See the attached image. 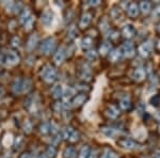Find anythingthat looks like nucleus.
Wrapping results in <instances>:
<instances>
[{"label":"nucleus","instance_id":"20e7f679","mask_svg":"<svg viewBox=\"0 0 160 158\" xmlns=\"http://www.w3.org/2000/svg\"><path fill=\"white\" fill-rule=\"evenodd\" d=\"M25 107L31 113H35L38 109V102L35 95H29L25 100Z\"/></svg>","mask_w":160,"mask_h":158},{"label":"nucleus","instance_id":"4c0bfd02","mask_svg":"<svg viewBox=\"0 0 160 158\" xmlns=\"http://www.w3.org/2000/svg\"><path fill=\"white\" fill-rule=\"evenodd\" d=\"M22 128H24V131L26 134H30L31 131H32V123H31V121L26 120L24 122V126H22Z\"/></svg>","mask_w":160,"mask_h":158},{"label":"nucleus","instance_id":"412c9836","mask_svg":"<svg viewBox=\"0 0 160 158\" xmlns=\"http://www.w3.org/2000/svg\"><path fill=\"white\" fill-rule=\"evenodd\" d=\"M139 9H140V12H142L143 14L148 15L152 12V3L149 1H141L139 3Z\"/></svg>","mask_w":160,"mask_h":158},{"label":"nucleus","instance_id":"393cba45","mask_svg":"<svg viewBox=\"0 0 160 158\" xmlns=\"http://www.w3.org/2000/svg\"><path fill=\"white\" fill-rule=\"evenodd\" d=\"M75 131L76 130H75L73 127H71V126H66V127L63 129V131H62V138L65 139V140H68L69 141V139L72 138V136L74 135Z\"/></svg>","mask_w":160,"mask_h":158},{"label":"nucleus","instance_id":"7ed1b4c3","mask_svg":"<svg viewBox=\"0 0 160 158\" xmlns=\"http://www.w3.org/2000/svg\"><path fill=\"white\" fill-rule=\"evenodd\" d=\"M56 46V40L53 38H47L43 41L40 46V50L43 55H50L51 51H53Z\"/></svg>","mask_w":160,"mask_h":158},{"label":"nucleus","instance_id":"49530a36","mask_svg":"<svg viewBox=\"0 0 160 158\" xmlns=\"http://www.w3.org/2000/svg\"><path fill=\"white\" fill-rule=\"evenodd\" d=\"M18 158H33V156H32V154H31L30 152H24V153H22V154L19 155Z\"/></svg>","mask_w":160,"mask_h":158},{"label":"nucleus","instance_id":"603ef678","mask_svg":"<svg viewBox=\"0 0 160 158\" xmlns=\"http://www.w3.org/2000/svg\"><path fill=\"white\" fill-rule=\"evenodd\" d=\"M158 129H159V133H160V123H159V126H158Z\"/></svg>","mask_w":160,"mask_h":158},{"label":"nucleus","instance_id":"4be33fe9","mask_svg":"<svg viewBox=\"0 0 160 158\" xmlns=\"http://www.w3.org/2000/svg\"><path fill=\"white\" fill-rule=\"evenodd\" d=\"M110 16L113 20H118L122 17V11H121V8L114 6L111 9L110 11Z\"/></svg>","mask_w":160,"mask_h":158},{"label":"nucleus","instance_id":"9b49d317","mask_svg":"<svg viewBox=\"0 0 160 158\" xmlns=\"http://www.w3.org/2000/svg\"><path fill=\"white\" fill-rule=\"evenodd\" d=\"M87 99H88V95L86 93H79V94L75 95L72 98V106L73 107H80V106H82L87 102Z\"/></svg>","mask_w":160,"mask_h":158},{"label":"nucleus","instance_id":"72a5a7b5","mask_svg":"<svg viewBox=\"0 0 160 158\" xmlns=\"http://www.w3.org/2000/svg\"><path fill=\"white\" fill-rule=\"evenodd\" d=\"M74 89L73 88H71V87H68V88H66L65 90H63V96L62 97H64L65 99H69V98H72V97H74L73 95H74Z\"/></svg>","mask_w":160,"mask_h":158},{"label":"nucleus","instance_id":"f8f14e48","mask_svg":"<svg viewBox=\"0 0 160 158\" xmlns=\"http://www.w3.org/2000/svg\"><path fill=\"white\" fill-rule=\"evenodd\" d=\"M65 56H66L65 49L63 47L59 48L58 50L56 51L55 56H53V62H55L56 65H60V64L63 63V61L65 60Z\"/></svg>","mask_w":160,"mask_h":158},{"label":"nucleus","instance_id":"09e8293b","mask_svg":"<svg viewBox=\"0 0 160 158\" xmlns=\"http://www.w3.org/2000/svg\"><path fill=\"white\" fill-rule=\"evenodd\" d=\"M155 49H156L157 51H160V38L157 41V43L155 44Z\"/></svg>","mask_w":160,"mask_h":158},{"label":"nucleus","instance_id":"de8ad7c7","mask_svg":"<svg viewBox=\"0 0 160 158\" xmlns=\"http://www.w3.org/2000/svg\"><path fill=\"white\" fill-rule=\"evenodd\" d=\"M89 4L92 7H96V6H98V4H100V1L99 0H95V1L91 0V1H89Z\"/></svg>","mask_w":160,"mask_h":158},{"label":"nucleus","instance_id":"6ab92c4d","mask_svg":"<svg viewBox=\"0 0 160 158\" xmlns=\"http://www.w3.org/2000/svg\"><path fill=\"white\" fill-rule=\"evenodd\" d=\"M38 44V34H32V35H30L29 38H28V42H27V44H26V48H27V50L32 51L33 49L37 47Z\"/></svg>","mask_w":160,"mask_h":158},{"label":"nucleus","instance_id":"b1692460","mask_svg":"<svg viewBox=\"0 0 160 158\" xmlns=\"http://www.w3.org/2000/svg\"><path fill=\"white\" fill-rule=\"evenodd\" d=\"M52 96L53 98H56V99H60V98L63 96V88H62V85L58 84V85H55V87L52 88Z\"/></svg>","mask_w":160,"mask_h":158},{"label":"nucleus","instance_id":"5701e85b","mask_svg":"<svg viewBox=\"0 0 160 158\" xmlns=\"http://www.w3.org/2000/svg\"><path fill=\"white\" fill-rule=\"evenodd\" d=\"M110 51H111V43L110 42H105L100 45L99 54L102 56H108Z\"/></svg>","mask_w":160,"mask_h":158},{"label":"nucleus","instance_id":"1a4fd4ad","mask_svg":"<svg viewBox=\"0 0 160 158\" xmlns=\"http://www.w3.org/2000/svg\"><path fill=\"white\" fill-rule=\"evenodd\" d=\"M137 31L135 29V27L131 25H125L121 30V34L123 35L126 40H131L132 38L136 37Z\"/></svg>","mask_w":160,"mask_h":158},{"label":"nucleus","instance_id":"6e6552de","mask_svg":"<svg viewBox=\"0 0 160 158\" xmlns=\"http://www.w3.org/2000/svg\"><path fill=\"white\" fill-rule=\"evenodd\" d=\"M122 53H123V56L127 57V58H132V57H135L136 55V46L131 42L124 43V45L122 47Z\"/></svg>","mask_w":160,"mask_h":158},{"label":"nucleus","instance_id":"37998d69","mask_svg":"<svg viewBox=\"0 0 160 158\" xmlns=\"http://www.w3.org/2000/svg\"><path fill=\"white\" fill-rule=\"evenodd\" d=\"M22 142H24V138H22V136L17 137V138L15 139V149L18 150L19 147H20V145H22Z\"/></svg>","mask_w":160,"mask_h":158},{"label":"nucleus","instance_id":"a18cd8bd","mask_svg":"<svg viewBox=\"0 0 160 158\" xmlns=\"http://www.w3.org/2000/svg\"><path fill=\"white\" fill-rule=\"evenodd\" d=\"M22 8V3L20 2H17V3H14V13H19L20 12V9Z\"/></svg>","mask_w":160,"mask_h":158},{"label":"nucleus","instance_id":"c756f323","mask_svg":"<svg viewBox=\"0 0 160 158\" xmlns=\"http://www.w3.org/2000/svg\"><path fill=\"white\" fill-rule=\"evenodd\" d=\"M46 156L47 158H55L57 156V147L55 145H49L46 150Z\"/></svg>","mask_w":160,"mask_h":158},{"label":"nucleus","instance_id":"a211bd4d","mask_svg":"<svg viewBox=\"0 0 160 158\" xmlns=\"http://www.w3.org/2000/svg\"><path fill=\"white\" fill-rule=\"evenodd\" d=\"M118 106H120V109L123 110V111H128L132 108L131 100L127 96H124V97L121 98L120 102H118Z\"/></svg>","mask_w":160,"mask_h":158},{"label":"nucleus","instance_id":"a19ab883","mask_svg":"<svg viewBox=\"0 0 160 158\" xmlns=\"http://www.w3.org/2000/svg\"><path fill=\"white\" fill-rule=\"evenodd\" d=\"M149 102H151L152 105L155 106V107H158L159 104H160V96L159 95H154V96L151 98Z\"/></svg>","mask_w":160,"mask_h":158},{"label":"nucleus","instance_id":"f257e3e1","mask_svg":"<svg viewBox=\"0 0 160 158\" xmlns=\"http://www.w3.org/2000/svg\"><path fill=\"white\" fill-rule=\"evenodd\" d=\"M41 76L46 84H52L57 80L58 77V73L57 69L51 65H45L41 71Z\"/></svg>","mask_w":160,"mask_h":158},{"label":"nucleus","instance_id":"a878e982","mask_svg":"<svg viewBox=\"0 0 160 158\" xmlns=\"http://www.w3.org/2000/svg\"><path fill=\"white\" fill-rule=\"evenodd\" d=\"M31 16H32V15H31L30 10L29 9H24V11L22 12V14H20V16H19V22L22 23V25H25V23L27 22Z\"/></svg>","mask_w":160,"mask_h":158},{"label":"nucleus","instance_id":"f704fd0d","mask_svg":"<svg viewBox=\"0 0 160 158\" xmlns=\"http://www.w3.org/2000/svg\"><path fill=\"white\" fill-rule=\"evenodd\" d=\"M77 34V29L76 27H75L74 25L69 26L68 27V38H69V40H73V38L76 37Z\"/></svg>","mask_w":160,"mask_h":158},{"label":"nucleus","instance_id":"bb28decb","mask_svg":"<svg viewBox=\"0 0 160 158\" xmlns=\"http://www.w3.org/2000/svg\"><path fill=\"white\" fill-rule=\"evenodd\" d=\"M92 44H93V40H92V38H90V37H86L82 40V42H81V45H82V49L83 50H90L92 47Z\"/></svg>","mask_w":160,"mask_h":158},{"label":"nucleus","instance_id":"7c9ffc66","mask_svg":"<svg viewBox=\"0 0 160 158\" xmlns=\"http://www.w3.org/2000/svg\"><path fill=\"white\" fill-rule=\"evenodd\" d=\"M64 158H74L75 155H76V151L73 146H68V149H65V151L63 153Z\"/></svg>","mask_w":160,"mask_h":158},{"label":"nucleus","instance_id":"2eb2a0df","mask_svg":"<svg viewBox=\"0 0 160 158\" xmlns=\"http://www.w3.org/2000/svg\"><path fill=\"white\" fill-rule=\"evenodd\" d=\"M146 78V71L142 67H138L136 71L133 72V80L137 82H143Z\"/></svg>","mask_w":160,"mask_h":158},{"label":"nucleus","instance_id":"cd10ccee","mask_svg":"<svg viewBox=\"0 0 160 158\" xmlns=\"http://www.w3.org/2000/svg\"><path fill=\"white\" fill-rule=\"evenodd\" d=\"M90 154H91V150H90L89 145H83L82 149L80 150L78 158H89Z\"/></svg>","mask_w":160,"mask_h":158},{"label":"nucleus","instance_id":"dca6fc26","mask_svg":"<svg viewBox=\"0 0 160 158\" xmlns=\"http://www.w3.org/2000/svg\"><path fill=\"white\" fill-rule=\"evenodd\" d=\"M24 81H25V79H22V78H16L14 80L13 85H12V90L15 94H19V93L24 92Z\"/></svg>","mask_w":160,"mask_h":158},{"label":"nucleus","instance_id":"423d86ee","mask_svg":"<svg viewBox=\"0 0 160 158\" xmlns=\"http://www.w3.org/2000/svg\"><path fill=\"white\" fill-rule=\"evenodd\" d=\"M41 20H42V24L45 26L46 28H49L53 24V20H55V14H53L52 11L49 9L45 10V11L42 13Z\"/></svg>","mask_w":160,"mask_h":158},{"label":"nucleus","instance_id":"aec40b11","mask_svg":"<svg viewBox=\"0 0 160 158\" xmlns=\"http://www.w3.org/2000/svg\"><path fill=\"white\" fill-rule=\"evenodd\" d=\"M100 131H102V134L104 136L108 137V138H114L118 134L117 129L111 127V126H104V127H102V129H100Z\"/></svg>","mask_w":160,"mask_h":158},{"label":"nucleus","instance_id":"39448f33","mask_svg":"<svg viewBox=\"0 0 160 158\" xmlns=\"http://www.w3.org/2000/svg\"><path fill=\"white\" fill-rule=\"evenodd\" d=\"M20 60V57L16 51L14 50H10L4 55V62L8 66H14L16 65L17 63Z\"/></svg>","mask_w":160,"mask_h":158},{"label":"nucleus","instance_id":"58836bf2","mask_svg":"<svg viewBox=\"0 0 160 158\" xmlns=\"http://www.w3.org/2000/svg\"><path fill=\"white\" fill-rule=\"evenodd\" d=\"M100 29H102L104 32H107V31L110 30V27H109V23H108V20L106 18H102L100 20Z\"/></svg>","mask_w":160,"mask_h":158},{"label":"nucleus","instance_id":"2f4dec72","mask_svg":"<svg viewBox=\"0 0 160 158\" xmlns=\"http://www.w3.org/2000/svg\"><path fill=\"white\" fill-rule=\"evenodd\" d=\"M108 38H109V40L111 42H115V41L118 40V38H120V32L117 30H109L108 31Z\"/></svg>","mask_w":160,"mask_h":158},{"label":"nucleus","instance_id":"0eeeda50","mask_svg":"<svg viewBox=\"0 0 160 158\" xmlns=\"http://www.w3.org/2000/svg\"><path fill=\"white\" fill-rule=\"evenodd\" d=\"M126 12H127V15L130 18H136V17H138L139 14H140L139 4L137 3V2H129V3H127Z\"/></svg>","mask_w":160,"mask_h":158},{"label":"nucleus","instance_id":"4468645a","mask_svg":"<svg viewBox=\"0 0 160 158\" xmlns=\"http://www.w3.org/2000/svg\"><path fill=\"white\" fill-rule=\"evenodd\" d=\"M120 113H121L120 108H118L117 106H114V105H111L106 109V115H107L109 119H111V120L118 119V115H120Z\"/></svg>","mask_w":160,"mask_h":158},{"label":"nucleus","instance_id":"f3484780","mask_svg":"<svg viewBox=\"0 0 160 158\" xmlns=\"http://www.w3.org/2000/svg\"><path fill=\"white\" fill-rule=\"evenodd\" d=\"M91 22H92V14L91 13H88V12L84 13V14L80 17L79 27L81 28V29H84V28H87L88 26L91 24Z\"/></svg>","mask_w":160,"mask_h":158},{"label":"nucleus","instance_id":"473e14b6","mask_svg":"<svg viewBox=\"0 0 160 158\" xmlns=\"http://www.w3.org/2000/svg\"><path fill=\"white\" fill-rule=\"evenodd\" d=\"M104 158H120V155H118V152L113 151V150H106Z\"/></svg>","mask_w":160,"mask_h":158},{"label":"nucleus","instance_id":"e433bc0d","mask_svg":"<svg viewBox=\"0 0 160 158\" xmlns=\"http://www.w3.org/2000/svg\"><path fill=\"white\" fill-rule=\"evenodd\" d=\"M24 26H25V30H26V31L32 30L33 26H34V18H33V17L31 16L30 18L25 23V25H24Z\"/></svg>","mask_w":160,"mask_h":158},{"label":"nucleus","instance_id":"ddd939ff","mask_svg":"<svg viewBox=\"0 0 160 158\" xmlns=\"http://www.w3.org/2000/svg\"><path fill=\"white\" fill-rule=\"evenodd\" d=\"M122 57H123V53H122V49H120V48L111 49L109 55H108V58H109L110 62H113V63L118 62L122 59Z\"/></svg>","mask_w":160,"mask_h":158},{"label":"nucleus","instance_id":"c03bdc74","mask_svg":"<svg viewBox=\"0 0 160 158\" xmlns=\"http://www.w3.org/2000/svg\"><path fill=\"white\" fill-rule=\"evenodd\" d=\"M11 44L13 47H19V44H20V40L17 37H13L11 40Z\"/></svg>","mask_w":160,"mask_h":158},{"label":"nucleus","instance_id":"f03ea898","mask_svg":"<svg viewBox=\"0 0 160 158\" xmlns=\"http://www.w3.org/2000/svg\"><path fill=\"white\" fill-rule=\"evenodd\" d=\"M154 45L152 41H145L141 44V45L138 46V54L140 55L142 58H148L149 56L152 55V51H153Z\"/></svg>","mask_w":160,"mask_h":158},{"label":"nucleus","instance_id":"ea45409f","mask_svg":"<svg viewBox=\"0 0 160 158\" xmlns=\"http://www.w3.org/2000/svg\"><path fill=\"white\" fill-rule=\"evenodd\" d=\"M87 58L89 60H95L97 58V53L93 49H90V50L87 51Z\"/></svg>","mask_w":160,"mask_h":158},{"label":"nucleus","instance_id":"c9c22d12","mask_svg":"<svg viewBox=\"0 0 160 158\" xmlns=\"http://www.w3.org/2000/svg\"><path fill=\"white\" fill-rule=\"evenodd\" d=\"M52 110L57 113H60L62 110H64V105L61 102H56L52 105Z\"/></svg>","mask_w":160,"mask_h":158},{"label":"nucleus","instance_id":"3c124183","mask_svg":"<svg viewBox=\"0 0 160 158\" xmlns=\"http://www.w3.org/2000/svg\"><path fill=\"white\" fill-rule=\"evenodd\" d=\"M38 158H47V156H46L45 154H42V155H40V156H38Z\"/></svg>","mask_w":160,"mask_h":158},{"label":"nucleus","instance_id":"c85d7f7f","mask_svg":"<svg viewBox=\"0 0 160 158\" xmlns=\"http://www.w3.org/2000/svg\"><path fill=\"white\" fill-rule=\"evenodd\" d=\"M40 133L42 135H48L50 133V123L44 122L40 125Z\"/></svg>","mask_w":160,"mask_h":158},{"label":"nucleus","instance_id":"79ce46f5","mask_svg":"<svg viewBox=\"0 0 160 158\" xmlns=\"http://www.w3.org/2000/svg\"><path fill=\"white\" fill-rule=\"evenodd\" d=\"M152 11H153V16L155 17V18L160 19V4L157 7H155Z\"/></svg>","mask_w":160,"mask_h":158},{"label":"nucleus","instance_id":"8fccbe9b","mask_svg":"<svg viewBox=\"0 0 160 158\" xmlns=\"http://www.w3.org/2000/svg\"><path fill=\"white\" fill-rule=\"evenodd\" d=\"M156 30H157V32H158L159 34H160V23H159L158 25H157V28H156Z\"/></svg>","mask_w":160,"mask_h":158},{"label":"nucleus","instance_id":"9d476101","mask_svg":"<svg viewBox=\"0 0 160 158\" xmlns=\"http://www.w3.org/2000/svg\"><path fill=\"white\" fill-rule=\"evenodd\" d=\"M118 144L124 150H135L137 149L138 144L133 141L132 139H128V138H122L118 141Z\"/></svg>","mask_w":160,"mask_h":158}]
</instances>
